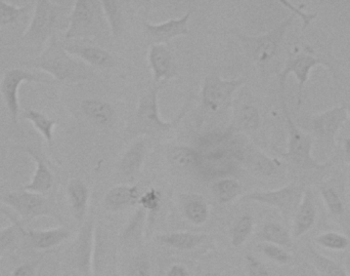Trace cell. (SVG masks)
Instances as JSON below:
<instances>
[{
  "instance_id": "6da1fadb",
  "label": "cell",
  "mask_w": 350,
  "mask_h": 276,
  "mask_svg": "<svg viewBox=\"0 0 350 276\" xmlns=\"http://www.w3.org/2000/svg\"><path fill=\"white\" fill-rule=\"evenodd\" d=\"M23 65L49 73L53 79L63 84H78L92 79L94 75L92 67L70 55L57 37L49 40L40 55L24 62Z\"/></svg>"
},
{
  "instance_id": "7a4b0ae2",
  "label": "cell",
  "mask_w": 350,
  "mask_h": 276,
  "mask_svg": "<svg viewBox=\"0 0 350 276\" xmlns=\"http://www.w3.org/2000/svg\"><path fill=\"white\" fill-rule=\"evenodd\" d=\"M164 84H165L163 82L162 84L154 82L147 90L142 92L135 115L126 127L127 137L147 136V137L160 138L170 133L176 127L180 119L183 118L185 113L187 112L189 103L172 121H163V118L160 116L158 94Z\"/></svg>"
},
{
  "instance_id": "3957f363",
  "label": "cell",
  "mask_w": 350,
  "mask_h": 276,
  "mask_svg": "<svg viewBox=\"0 0 350 276\" xmlns=\"http://www.w3.org/2000/svg\"><path fill=\"white\" fill-rule=\"evenodd\" d=\"M70 14L69 6L51 0H37L32 20L23 34L25 45L36 49L46 45L57 31L67 30Z\"/></svg>"
},
{
  "instance_id": "277c9868",
  "label": "cell",
  "mask_w": 350,
  "mask_h": 276,
  "mask_svg": "<svg viewBox=\"0 0 350 276\" xmlns=\"http://www.w3.org/2000/svg\"><path fill=\"white\" fill-rule=\"evenodd\" d=\"M280 98H281L282 110L285 116L288 135H289L288 149L286 153H281L282 158L302 170L323 171L328 168L331 166L330 162L323 164L312 158L314 139H312V135L302 131L294 123L291 114H290L289 108H288L284 90H280Z\"/></svg>"
},
{
  "instance_id": "5b68a950",
  "label": "cell",
  "mask_w": 350,
  "mask_h": 276,
  "mask_svg": "<svg viewBox=\"0 0 350 276\" xmlns=\"http://www.w3.org/2000/svg\"><path fill=\"white\" fill-rule=\"evenodd\" d=\"M295 18L291 14L269 32L257 36L237 34L247 57L254 62L260 69H265L277 57L286 33L293 24Z\"/></svg>"
},
{
  "instance_id": "8992f818",
  "label": "cell",
  "mask_w": 350,
  "mask_h": 276,
  "mask_svg": "<svg viewBox=\"0 0 350 276\" xmlns=\"http://www.w3.org/2000/svg\"><path fill=\"white\" fill-rule=\"evenodd\" d=\"M0 203L16 212L24 225L28 226L37 218L59 219L53 203L44 195L22 188L8 189L0 186Z\"/></svg>"
},
{
  "instance_id": "52a82bcc",
  "label": "cell",
  "mask_w": 350,
  "mask_h": 276,
  "mask_svg": "<svg viewBox=\"0 0 350 276\" xmlns=\"http://www.w3.org/2000/svg\"><path fill=\"white\" fill-rule=\"evenodd\" d=\"M106 22L100 1L77 0L70 14L66 39L83 41L98 37L106 28Z\"/></svg>"
},
{
  "instance_id": "ba28073f",
  "label": "cell",
  "mask_w": 350,
  "mask_h": 276,
  "mask_svg": "<svg viewBox=\"0 0 350 276\" xmlns=\"http://www.w3.org/2000/svg\"><path fill=\"white\" fill-rule=\"evenodd\" d=\"M306 51L302 53H294L286 61L285 67L281 72L278 73V80H279L280 90L285 92L286 82L287 77L290 74H294L298 81V98L300 100L302 98V92H304V86L310 79V74L312 70L317 66H324L332 73L334 78L337 77L336 67L332 62L328 60L319 58L318 55L312 53V47H306Z\"/></svg>"
},
{
  "instance_id": "9c48e42d",
  "label": "cell",
  "mask_w": 350,
  "mask_h": 276,
  "mask_svg": "<svg viewBox=\"0 0 350 276\" xmlns=\"http://www.w3.org/2000/svg\"><path fill=\"white\" fill-rule=\"evenodd\" d=\"M245 84V77L226 80L218 73L206 76L201 92L202 105L207 112L217 114L232 106V96Z\"/></svg>"
},
{
  "instance_id": "30bf717a",
  "label": "cell",
  "mask_w": 350,
  "mask_h": 276,
  "mask_svg": "<svg viewBox=\"0 0 350 276\" xmlns=\"http://www.w3.org/2000/svg\"><path fill=\"white\" fill-rule=\"evenodd\" d=\"M306 189L304 185L290 184L275 190L253 191L244 195L241 201H253L275 208L284 219L289 221L295 215Z\"/></svg>"
},
{
  "instance_id": "8fae6325",
  "label": "cell",
  "mask_w": 350,
  "mask_h": 276,
  "mask_svg": "<svg viewBox=\"0 0 350 276\" xmlns=\"http://www.w3.org/2000/svg\"><path fill=\"white\" fill-rule=\"evenodd\" d=\"M24 82H37V84H51L49 80L40 77L38 74L29 71L25 68H14L8 70L2 76L0 81V94L5 108L14 125H18L20 104H18V90Z\"/></svg>"
},
{
  "instance_id": "7c38bea8",
  "label": "cell",
  "mask_w": 350,
  "mask_h": 276,
  "mask_svg": "<svg viewBox=\"0 0 350 276\" xmlns=\"http://www.w3.org/2000/svg\"><path fill=\"white\" fill-rule=\"evenodd\" d=\"M347 119V107L342 105L310 117V127L316 137L328 145L335 146L337 135Z\"/></svg>"
},
{
  "instance_id": "4fadbf2b",
  "label": "cell",
  "mask_w": 350,
  "mask_h": 276,
  "mask_svg": "<svg viewBox=\"0 0 350 276\" xmlns=\"http://www.w3.org/2000/svg\"><path fill=\"white\" fill-rule=\"evenodd\" d=\"M193 10H189L180 18H172L161 24L144 22L143 30L146 38L153 45H164L178 36L189 34V22Z\"/></svg>"
},
{
  "instance_id": "5bb4252c",
  "label": "cell",
  "mask_w": 350,
  "mask_h": 276,
  "mask_svg": "<svg viewBox=\"0 0 350 276\" xmlns=\"http://www.w3.org/2000/svg\"><path fill=\"white\" fill-rule=\"evenodd\" d=\"M94 228L92 221L84 222L72 247V263L76 271L88 276L94 265Z\"/></svg>"
},
{
  "instance_id": "9a60e30c",
  "label": "cell",
  "mask_w": 350,
  "mask_h": 276,
  "mask_svg": "<svg viewBox=\"0 0 350 276\" xmlns=\"http://www.w3.org/2000/svg\"><path fill=\"white\" fill-rule=\"evenodd\" d=\"M71 232L65 227L53 228L47 230L30 229L28 226L24 228L22 234V247L27 250H53L59 244L69 240Z\"/></svg>"
},
{
  "instance_id": "2e32d148",
  "label": "cell",
  "mask_w": 350,
  "mask_h": 276,
  "mask_svg": "<svg viewBox=\"0 0 350 276\" xmlns=\"http://www.w3.org/2000/svg\"><path fill=\"white\" fill-rule=\"evenodd\" d=\"M63 47L70 55L81 60L90 67L106 69L114 67L116 64L114 57L108 51L98 45L83 42L82 40H72L64 43Z\"/></svg>"
},
{
  "instance_id": "e0dca14e",
  "label": "cell",
  "mask_w": 350,
  "mask_h": 276,
  "mask_svg": "<svg viewBox=\"0 0 350 276\" xmlns=\"http://www.w3.org/2000/svg\"><path fill=\"white\" fill-rule=\"evenodd\" d=\"M148 61L153 72L155 84H166L176 76V61L174 53L165 45H151L148 53Z\"/></svg>"
},
{
  "instance_id": "ac0fdd59",
  "label": "cell",
  "mask_w": 350,
  "mask_h": 276,
  "mask_svg": "<svg viewBox=\"0 0 350 276\" xmlns=\"http://www.w3.org/2000/svg\"><path fill=\"white\" fill-rule=\"evenodd\" d=\"M317 218H318V210H317L314 191L312 188H306L301 203L296 210L293 217L292 236L294 238H299L308 234L316 224Z\"/></svg>"
},
{
  "instance_id": "d6986e66",
  "label": "cell",
  "mask_w": 350,
  "mask_h": 276,
  "mask_svg": "<svg viewBox=\"0 0 350 276\" xmlns=\"http://www.w3.org/2000/svg\"><path fill=\"white\" fill-rule=\"evenodd\" d=\"M23 150L28 155H30V158L36 164V170L33 175L32 180L28 184L25 185L24 189L30 192L38 193V195H46L53 189V184H55V176H53V172L47 166L46 162L40 152L31 147H25L23 148Z\"/></svg>"
},
{
  "instance_id": "ffe728a7",
  "label": "cell",
  "mask_w": 350,
  "mask_h": 276,
  "mask_svg": "<svg viewBox=\"0 0 350 276\" xmlns=\"http://www.w3.org/2000/svg\"><path fill=\"white\" fill-rule=\"evenodd\" d=\"M141 189L137 185H120L113 187L105 197V207L108 211L120 212L139 205Z\"/></svg>"
},
{
  "instance_id": "44dd1931",
  "label": "cell",
  "mask_w": 350,
  "mask_h": 276,
  "mask_svg": "<svg viewBox=\"0 0 350 276\" xmlns=\"http://www.w3.org/2000/svg\"><path fill=\"white\" fill-rule=\"evenodd\" d=\"M67 197L74 219L78 223H83L90 201L88 185L80 179H72L68 182Z\"/></svg>"
},
{
  "instance_id": "7402d4cb",
  "label": "cell",
  "mask_w": 350,
  "mask_h": 276,
  "mask_svg": "<svg viewBox=\"0 0 350 276\" xmlns=\"http://www.w3.org/2000/svg\"><path fill=\"white\" fill-rule=\"evenodd\" d=\"M243 154L249 168L263 178H273L281 174L283 171L281 162L273 160L256 148H247Z\"/></svg>"
},
{
  "instance_id": "603a6c76",
  "label": "cell",
  "mask_w": 350,
  "mask_h": 276,
  "mask_svg": "<svg viewBox=\"0 0 350 276\" xmlns=\"http://www.w3.org/2000/svg\"><path fill=\"white\" fill-rule=\"evenodd\" d=\"M0 212L10 219V225L0 230V258L8 253L22 247L23 230L26 225L21 222L18 216H14L5 209L0 208Z\"/></svg>"
},
{
  "instance_id": "cb8c5ba5",
  "label": "cell",
  "mask_w": 350,
  "mask_h": 276,
  "mask_svg": "<svg viewBox=\"0 0 350 276\" xmlns=\"http://www.w3.org/2000/svg\"><path fill=\"white\" fill-rule=\"evenodd\" d=\"M83 114L94 125L107 127L114 121L115 109L110 103L98 99H86L80 105Z\"/></svg>"
},
{
  "instance_id": "d4e9b609",
  "label": "cell",
  "mask_w": 350,
  "mask_h": 276,
  "mask_svg": "<svg viewBox=\"0 0 350 276\" xmlns=\"http://www.w3.org/2000/svg\"><path fill=\"white\" fill-rule=\"evenodd\" d=\"M183 215L193 225H202L209 217V208L202 195L187 193L180 197Z\"/></svg>"
},
{
  "instance_id": "484cf974",
  "label": "cell",
  "mask_w": 350,
  "mask_h": 276,
  "mask_svg": "<svg viewBox=\"0 0 350 276\" xmlns=\"http://www.w3.org/2000/svg\"><path fill=\"white\" fill-rule=\"evenodd\" d=\"M167 158L174 168L180 171H191L200 168L202 154L187 146H174L168 150Z\"/></svg>"
},
{
  "instance_id": "4316f807",
  "label": "cell",
  "mask_w": 350,
  "mask_h": 276,
  "mask_svg": "<svg viewBox=\"0 0 350 276\" xmlns=\"http://www.w3.org/2000/svg\"><path fill=\"white\" fill-rule=\"evenodd\" d=\"M146 152H147V148L144 140L135 142L121 158L120 164H119L121 174L126 178H133L141 170L142 164L145 160Z\"/></svg>"
},
{
  "instance_id": "83f0119b",
  "label": "cell",
  "mask_w": 350,
  "mask_h": 276,
  "mask_svg": "<svg viewBox=\"0 0 350 276\" xmlns=\"http://www.w3.org/2000/svg\"><path fill=\"white\" fill-rule=\"evenodd\" d=\"M204 234L191 232H170L157 236V240L164 246L179 251H191L198 248L205 240Z\"/></svg>"
},
{
  "instance_id": "f1b7e54d",
  "label": "cell",
  "mask_w": 350,
  "mask_h": 276,
  "mask_svg": "<svg viewBox=\"0 0 350 276\" xmlns=\"http://www.w3.org/2000/svg\"><path fill=\"white\" fill-rule=\"evenodd\" d=\"M257 240L260 242L275 244L284 249L291 248L293 246L291 234L283 225L275 222L265 224L259 231Z\"/></svg>"
},
{
  "instance_id": "f546056e",
  "label": "cell",
  "mask_w": 350,
  "mask_h": 276,
  "mask_svg": "<svg viewBox=\"0 0 350 276\" xmlns=\"http://www.w3.org/2000/svg\"><path fill=\"white\" fill-rule=\"evenodd\" d=\"M260 113L253 105H243L234 115L230 133L241 131H256L260 125Z\"/></svg>"
},
{
  "instance_id": "4dcf8cb0",
  "label": "cell",
  "mask_w": 350,
  "mask_h": 276,
  "mask_svg": "<svg viewBox=\"0 0 350 276\" xmlns=\"http://www.w3.org/2000/svg\"><path fill=\"white\" fill-rule=\"evenodd\" d=\"M23 119L33 123L35 129L42 135L43 139L51 145L53 142V129L57 125V121L45 115L41 111L35 109H27L22 115Z\"/></svg>"
},
{
  "instance_id": "1f68e13d",
  "label": "cell",
  "mask_w": 350,
  "mask_h": 276,
  "mask_svg": "<svg viewBox=\"0 0 350 276\" xmlns=\"http://www.w3.org/2000/svg\"><path fill=\"white\" fill-rule=\"evenodd\" d=\"M105 18L108 23L109 28L115 37L120 36L123 31L124 18H123L122 6L117 0H102L100 1Z\"/></svg>"
},
{
  "instance_id": "d6a6232c",
  "label": "cell",
  "mask_w": 350,
  "mask_h": 276,
  "mask_svg": "<svg viewBox=\"0 0 350 276\" xmlns=\"http://www.w3.org/2000/svg\"><path fill=\"white\" fill-rule=\"evenodd\" d=\"M242 185L232 178H224L212 185V192L222 205L234 201L242 193Z\"/></svg>"
},
{
  "instance_id": "836d02e7",
  "label": "cell",
  "mask_w": 350,
  "mask_h": 276,
  "mask_svg": "<svg viewBox=\"0 0 350 276\" xmlns=\"http://www.w3.org/2000/svg\"><path fill=\"white\" fill-rule=\"evenodd\" d=\"M147 213L145 210L139 208L125 227L122 234L123 242L129 244H137L143 238L144 228H145Z\"/></svg>"
},
{
  "instance_id": "e575fe53",
  "label": "cell",
  "mask_w": 350,
  "mask_h": 276,
  "mask_svg": "<svg viewBox=\"0 0 350 276\" xmlns=\"http://www.w3.org/2000/svg\"><path fill=\"white\" fill-rule=\"evenodd\" d=\"M253 229H254V219L252 216L246 214L238 218L232 226V240H230L232 247L234 248L242 247L250 238Z\"/></svg>"
},
{
  "instance_id": "d590c367",
  "label": "cell",
  "mask_w": 350,
  "mask_h": 276,
  "mask_svg": "<svg viewBox=\"0 0 350 276\" xmlns=\"http://www.w3.org/2000/svg\"><path fill=\"white\" fill-rule=\"evenodd\" d=\"M320 193L327 209L332 215L341 216L345 213V203L340 193L335 187L328 183L321 184Z\"/></svg>"
},
{
  "instance_id": "8d00e7d4",
  "label": "cell",
  "mask_w": 350,
  "mask_h": 276,
  "mask_svg": "<svg viewBox=\"0 0 350 276\" xmlns=\"http://www.w3.org/2000/svg\"><path fill=\"white\" fill-rule=\"evenodd\" d=\"M30 5L16 6L0 0V26H10L28 14Z\"/></svg>"
},
{
  "instance_id": "74e56055",
  "label": "cell",
  "mask_w": 350,
  "mask_h": 276,
  "mask_svg": "<svg viewBox=\"0 0 350 276\" xmlns=\"http://www.w3.org/2000/svg\"><path fill=\"white\" fill-rule=\"evenodd\" d=\"M162 197L157 189L151 188L144 192L139 197V205L147 213L148 223H153L161 207Z\"/></svg>"
},
{
  "instance_id": "f35d334b",
  "label": "cell",
  "mask_w": 350,
  "mask_h": 276,
  "mask_svg": "<svg viewBox=\"0 0 350 276\" xmlns=\"http://www.w3.org/2000/svg\"><path fill=\"white\" fill-rule=\"evenodd\" d=\"M308 254H310V259L312 264L323 275L326 276H349L337 263L330 260L329 258H326L323 255L319 254L312 249H310Z\"/></svg>"
},
{
  "instance_id": "ab89813d",
  "label": "cell",
  "mask_w": 350,
  "mask_h": 276,
  "mask_svg": "<svg viewBox=\"0 0 350 276\" xmlns=\"http://www.w3.org/2000/svg\"><path fill=\"white\" fill-rule=\"evenodd\" d=\"M317 244L323 248L332 251H345L349 248V240L347 236L338 232H325L316 238Z\"/></svg>"
},
{
  "instance_id": "60d3db41",
  "label": "cell",
  "mask_w": 350,
  "mask_h": 276,
  "mask_svg": "<svg viewBox=\"0 0 350 276\" xmlns=\"http://www.w3.org/2000/svg\"><path fill=\"white\" fill-rule=\"evenodd\" d=\"M257 250L265 255L269 260L279 264H287L291 260V256L286 249L282 247L275 246V244H267V242H259L256 246Z\"/></svg>"
},
{
  "instance_id": "b9f144b4",
  "label": "cell",
  "mask_w": 350,
  "mask_h": 276,
  "mask_svg": "<svg viewBox=\"0 0 350 276\" xmlns=\"http://www.w3.org/2000/svg\"><path fill=\"white\" fill-rule=\"evenodd\" d=\"M279 2L284 6V8L289 10L292 14H294L295 16H298V18L301 20L302 30L304 31H306V29L312 25V23L318 18V14H316V12H314V14H308V12H304V10H302V5H294L293 3H291L290 1H287V0H280Z\"/></svg>"
},
{
  "instance_id": "7bdbcfd3",
  "label": "cell",
  "mask_w": 350,
  "mask_h": 276,
  "mask_svg": "<svg viewBox=\"0 0 350 276\" xmlns=\"http://www.w3.org/2000/svg\"><path fill=\"white\" fill-rule=\"evenodd\" d=\"M129 276H151V263L145 255L137 256L129 265Z\"/></svg>"
},
{
  "instance_id": "ee69618b",
  "label": "cell",
  "mask_w": 350,
  "mask_h": 276,
  "mask_svg": "<svg viewBox=\"0 0 350 276\" xmlns=\"http://www.w3.org/2000/svg\"><path fill=\"white\" fill-rule=\"evenodd\" d=\"M245 263H246L247 275L269 276V271L267 266L253 255H246Z\"/></svg>"
},
{
  "instance_id": "f6af8a7d",
  "label": "cell",
  "mask_w": 350,
  "mask_h": 276,
  "mask_svg": "<svg viewBox=\"0 0 350 276\" xmlns=\"http://www.w3.org/2000/svg\"><path fill=\"white\" fill-rule=\"evenodd\" d=\"M40 263L41 259H38V260L31 261V262H26L24 264L18 265L12 271V276H37Z\"/></svg>"
},
{
  "instance_id": "bcb514c9",
  "label": "cell",
  "mask_w": 350,
  "mask_h": 276,
  "mask_svg": "<svg viewBox=\"0 0 350 276\" xmlns=\"http://www.w3.org/2000/svg\"><path fill=\"white\" fill-rule=\"evenodd\" d=\"M166 276H189L187 267L181 264H175L170 267Z\"/></svg>"
},
{
  "instance_id": "7dc6e473",
  "label": "cell",
  "mask_w": 350,
  "mask_h": 276,
  "mask_svg": "<svg viewBox=\"0 0 350 276\" xmlns=\"http://www.w3.org/2000/svg\"><path fill=\"white\" fill-rule=\"evenodd\" d=\"M343 156H345V162L350 164V137L345 139V142H343Z\"/></svg>"
},
{
  "instance_id": "c3c4849f",
  "label": "cell",
  "mask_w": 350,
  "mask_h": 276,
  "mask_svg": "<svg viewBox=\"0 0 350 276\" xmlns=\"http://www.w3.org/2000/svg\"><path fill=\"white\" fill-rule=\"evenodd\" d=\"M204 276H232V275H228V273H206V275Z\"/></svg>"
},
{
  "instance_id": "681fc988",
  "label": "cell",
  "mask_w": 350,
  "mask_h": 276,
  "mask_svg": "<svg viewBox=\"0 0 350 276\" xmlns=\"http://www.w3.org/2000/svg\"><path fill=\"white\" fill-rule=\"evenodd\" d=\"M347 112H349V116H350V103L349 105H347Z\"/></svg>"
},
{
  "instance_id": "f907efd6",
  "label": "cell",
  "mask_w": 350,
  "mask_h": 276,
  "mask_svg": "<svg viewBox=\"0 0 350 276\" xmlns=\"http://www.w3.org/2000/svg\"><path fill=\"white\" fill-rule=\"evenodd\" d=\"M65 276H72L71 275H68V273H66Z\"/></svg>"
}]
</instances>
